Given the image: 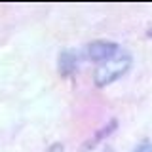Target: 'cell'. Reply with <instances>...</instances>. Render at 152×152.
<instances>
[{
    "instance_id": "5",
    "label": "cell",
    "mask_w": 152,
    "mask_h": 152,
    "mask_svg": "<svg viewBox=\"0 0 152 152\" xmlns=\"http://www.w3.org/2000/svg\"><path fill=\"white\" fill-rule=\"evenodd\" d=\"M131 152H152V141L150 139H142L131 148Z\"/></svg>"
},
{
    "instance_id": "4",
    "label": "cell",
    "mask_w": 152,
    "mask_h": 152,
    "mask_svg": "<svg viewBox=\"0 0 152 152\" xmlns=\"http://www.w3.org/2000/svg\"><path fill=\"white\" fill-rule=\"evenodd\" d=\"M116 129H118V120H116V118H112V120H108L103 127H99V129L95 131L93 135L84 142L82 148H80V152H91L95 146L99 145V142H103L104 139H107V137H110Z\"/></svg>"
},
{
    "instance_id": "3",
    "label": "cell",
    "mask_w": 152,
    "mask_h": 152,
    "mask_svg": "<svg viewBox=\"0 0 152 152\" xmlns=\"http://www.w3.org/2000/svg\"><path fill=\"white\" fill-rule=\"evenodd\" d=\"M80 69V53L74 48H65L57 55V72L61 78H70Z\"/></svg>"
},
{
    "instance_id": "1",
    "label": "cell",
    "mask_w": 152,
    "mask_h": 152,
    "mask_svg": "<svg viewBox=\"0 0 152 152\" xmlns=\"http://www.w3.org/2000/svg\"><path fill=\"white\" fill-rule=\"evenodd\" d=\"M133 65V57L129 51H124L120 50L114 57H110L108 61L97 65L95 66V72H93V84L97 88H107L110 86L112 82L120 80L122 76H126L129 72Z\"/></svg>"
},
{
    "instance_id": "7",
    "label": "cell",
    "mask_w": 152,
    "mask_h": 152,
    "mask_svg": "<svg viewBox=\"0 0 152 152\" xmlns=\"http://www.w3.org/2000/svg\"><path fill=\"white\" fill-rule=\"evenodd\" d=\"M101 152H114V148H112V146H110V145H104Z\"/></svg>"
},
{
    "instance_id": "6",
    "label": "cell",
    "mask_w": 152,
    "mask_h": 152,
    "mask_svg": "<svg viewBox=\"0 0 152 152\" xmlns=\"http://www.w3.org/2000/svg\"><path fill=\"white\" fill-rule=\"evenodd\" d=\"M46 152H65V145L63 142H51L46 148Z\"/></svg>"
},
{
    "instance_id": "8",
    "label": "cell",
    "mask_w": 152,
    "mask_h": 152,
    "mask_svg": "<svg viewBox=\"0 0 152 152\" xmlns=\"http://www.w3.org/2000/svg\"><path fill=\"white\" fill-rule=\"evenodd\" d=\"M146 36H152V28H150V31H148V32H146Z\"/></svg>"
},
{
    "instance_id": "2",
    "label": "cell",
    "mask_w": 152,
    "mask_h": 152,
    "mask_svg": "<svg viewBox=\"0 0 152 152\" xmlns=\"http://www.w3.org/2000/svg\"><path fill=\"white\" fill-rule=\"evenodd\" d=\"M120 50L122 48L112 40H93L86 46V55H88L89 61L101 65L104 61H108L110 57H114Z\"/></svg>"
}]
</instances>
